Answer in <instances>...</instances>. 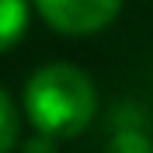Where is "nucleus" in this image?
<instances>
[{"mask_svg":"<svg viewBox=\"0 0 153 153\" xmlns=\"http://www.w3.org/2000/svg\"><path fill=\"white\" fill-rule=\"evenodd\" d=\"M97 94L91 76L73 63H49L25 84V111L38 136L73 139L91 125Z\"/></svg>","mask_w":153,"mask_h":153,"instance_id":"1","label":"nucleus"},{"mask_svg":"<svg viewBox=\"0 0 153 153\" xmlns=\"http://www.w3.org/2000/svg\"><path fill=\"white\" fill-rule=\"evenodd\" d=\"M49 28L63 35H94L108 28L122 0H31Z\"/></svg>","mask_w":153,"mask_h":153,"instance_id":"2","label":"nucleus"},{"mask_svg":"<svg viewBox=\"0 0 153 153\" xmlns=\"http://www.w3.org/2000/svg\"><path fill=\"white\" fill-rule=\"evenodd\" d=\"M28 28V0H0V52L21 42Z\"/></svg>","mask_w":153,"mask_h":153,"instance_id":"3","label":"nucleus"},{"mask_svg":"<svg viewBox=\"0 0 153 153\" xmlns=\"http://www.w3.org/2000/svg\"><path fill=\"white\" fill-rule=\"evenodd\" d=\"M18 111H14V101L10 94L0 87V153H10L18 143Z\"/></svg>","mask_w":153,"mask_h":153,"instance_id":"4","label":"nucleus"},{"mask_svg":"<svg viewBox=\"0 0 153 153\" xmlns=\"http://www.w3.org/2000/svg\"><path fill=\"white\" fill-rule=\"evenodd\" d=\"M108 153H153V143L139 129H118L115 139L108 143Z\"/></svg>","mask_w":153,"mask_h":153,"instance_id":"5","label":"nucleus"},{"mask_svg":"<svg viewBox=\"0 0 153 153\" xmlns=\"http://www.w3.org/2000/svg\"><path fill=\"white\" fill-rule=\"evenodd\" d=\"M25 153H56V146H52L49 136H35V139L25 146Z\"/></svg>","mask_w":153,"mask_h":153,"instance_id":"6","label":"nucleus"}]
</instances>
